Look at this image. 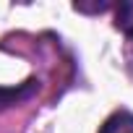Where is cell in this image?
Masks as SVG:
<instances>
[{
    "label": "cell",
    "instance_id": "cell-2",
    "mask_svg": "<svg viewBox=\"0 0 133 133\" xmlns=\"http://www.w3.org/2000/svg\"><path fill=\"white\" fill-rule=\"evenodd\" d=\"M115 26L133 39V0H128V3H120L117 11H115Z\"/></svg>",
    "mask_w": 133,
    "mask_h": 133
},
{
    "label": "cell",
    "instance_id": "cell-3",
    "mask_svg": "<svg viewBox=\"0 0 133 133\" xmlns=\"http://www.w3.org/2000/svg\"><path fill=\"white\" fill-rule=\"evenodd\" d=\"M31 84H34V81H29V84H26V86H21L18 91H5V89H0V107L13 104V102H18V99L29 97V91H31Z\"/></svg>",
    "mask_w": 133,
    "mask_h": 133
},
{
    "label": "cell",
    "instance_id": "cell-1",
    "mask_svg": "<svg viewBox=\"0 0 133 133\" xmlns=\"http://www.w3.org/2000/svg\"><path fill=\"white\" fill-rule=\"evenodd\" d=\"M99 133H133V112H128V110L112 112V115L102 123Z\"/></svg>",
    "mask_w": 133,
    "mask_h": 133
}]
</instances>
